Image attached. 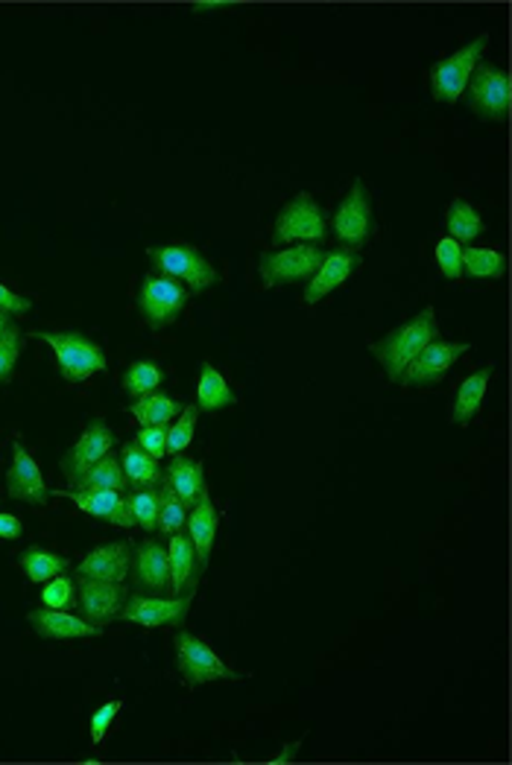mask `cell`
<instances>
[{"instance_id": "obj_25", "label": "cell", "mask_w": 512, "mask_h": 765, "mask_svg": "<svg viewBox=\"0 0 512 765\" xmlns=\"http://www.w3.org/2000/svg\"><path fill=\"white\" fill-rule=\"evenodd\" d=\"M232 386L225 382V377L217 372L211 363L199 365V386H197V410L202 412H220L225 407H234Z\"/></svg>"}, {"instance_id": "obj_14", "label": "cell", "mask_w": 512, "mask_h": 765, "mask_svg": "<svg viewBox=\"0 0 512 765\" xmlns=\"http://www.w3.org/2000/svg\"><path fill=\"white\" fill-rule=\"evenodd\" d=\"M112 447H115V436H112V429L106 427V421L103 419L91 421L89 427H85V433L80 436V442L65 454L62 459L65 476L77 485V480H80L82 473L89 471L91 464H97L103 456L112 454Z\"/></svg>"}, {"instance_id": "obj_9", "label": "cell", "mask_w": 512, "mask_h": 765, "mask_svg": "<svg viewBox=\"0 0 512 765\" xmlns=\"http://www.w3.org/2000/svg\"><path fill=\"white\" fill-rule=\"evenodd\" d=\"M468 106L484 120H507L510 115V76L494 64L480 62L468 76Z\"/></svg>"}, {"instance_id": "obj_6", "label": "cell", "mask_w": 512, "mask_h": 765, "mask_svg": "<svg viewBox=\"0 0 512 765\" xmlns=\"http://www.w3.org/2000/svg\"><path fill=\"white\" fill-rule=\"evenodd\" d=\"M325 258L323 246L314 243H296L290 249H279L264 255L261 258V281L264 286H281V284H302L311 281L314 272L319 269Z\"/></svg>"}, {"instance_id": "obj_40", "label": "cell", "mask_w": 512, "mask_h": 765, "mask_svg": "<svg viewBox=\"0 0 512 765\" xmlns=\"http://www.w3.org/2000/svg\"><path fill=\"white\" fill-rule=\"evenodd\" d=\"M136 445L150 454L153 459H164L167 456V427H144L138 429Z\"/></svg>"}, {"instance_id": "obj_39", "label": "cell", "mask_w": 512, "mask_h": 765, "mask_svg": "<svg viewBox=\"0 0 512 765\" xmlns=\"http://www.w3.org/2000/svg\"><path fill=\"white\" fill-rule=\"evenodd\" d=\"M77 599V588L68 576H56V579L45 581V590H42V602L45 608H56V611H65L68 605H73Z\"/></svg>"}, {"instance_id": "obj_38", "label": "cell", "mask_w": 512, "mask_h": 765, "mask_svg": "<svg viewBox=\"0 0 512 765\" xmlns=\"http://www.w3.org/2000/svg\"><path fill=\"white\" fill-rule=\"evenodd\" d=\"M120 710H124V702H120V698H112V702L103 704L100 710L91 713L89 733H91V742H94V745H100V742L108 737V730H112V725L117 721Z\"/></svg>"}, {"instance_id": "obj_5", "label": "cell", "mask_w": 512, "mask_h": 765, "mask_svg": "<svg viewBox=\"0 0 512 765\" xmlns=\"http://www.w3.org/2000/svg\"><path fill=\"white\" fill-rule=\"evenodd\" d=\"M486 47H489V36H477L472 38L466 47H459L457 54L449 56V59H442V62H437L431 68V89H433V97L440 99V103H457L463 94H466V85H468V76H472V71H475L477 64H480V56L486 54Z\"/></svg>"}, {"instance_id": "obj_41", "label": "cell", "mask_w": 512, "mask_h": 765, "mask_svg": "<svg viewBox=\"0 0 512 765\" xmlns=\"http://www.w3.org/2000/svg\"><path fill=\"white\" fill-rule=\"evenodd\" d=\"M30 307H33V302L30 298H24V295H15L10 290V286L0 284V310L7 313H27Z\"/></svg>"}, {"instance_id": "obj_12", "label": "cell", "mask_w": 512, "mask_h": 765, "mask_svg": "<svg viewBox=\"0 0 512 765\" xmlns=\"http://www.w3.org/2000/svg\"><path fill=\"white\" fill-rule=\"evenodd\" d=\"M463 354H468L466 342H440V339H433V342H428L416 354L414 363L407 365V372L402 374V382L405 386H431V382H440Z\"/></svg>"}, {"instance_id": "obj_18", "label": "cell", "mask_w": 512, "mask_h": 765, "mask_svg": "<svg viewBox=\"0 0 512 765\" xmlns=\"http://www.w3.org/2000/svg\"><path fill=\"white\" fill-rule=\"evenodd\" d=\"M30 625L45 640H94L103 634V625H94L82 616H71L56 608H38L27 614Z\"/></svg>"}, {"instance_id": "obj_7", "label": "cell", "mask_w": 512, "mask_h": 765, "mask_svg": "<svg viewBox=\"0 0 512 765\" xmlns=\"http://www.w3.org/2000/svg\"><path fill=\"white\" fill-rule=\"evenodd\" d=\"M372 228H375V220H372V202H369L366 187H363V181H354L349 193L342 197L340 208L334 211L331 232L342 249L358 251L369 243Z\"/></svg>"}, {"instance_id": "obj_45", "label": "cell", "mask_w": 512, "mask_h": 765, "mask_svg": "<svg viewBox=\"0 0 512 765\" xmlns=\"http://www.w3.org/2000/svg\"><path fill=\"white\" fill-rule=\"evenodd\" d=\"M10 328H12V313L0 310V337H3Z\"/></svg>"}, {"instance_id": "obj_3", "label": "cell", "mask_w": 512, "mask_h": 765, "mask_svg": "<svg viewBox=\"0 0 512 765\" xmlns=\"http://www.w3.org/2000/svg\"><path fill=\"white\" fill-rule=\"evenodd\" d=\"M150 260L159 275L173 278L188 286V293H206L217 284V269L202 258V251L188 243H173V246H159L150 249Z\"/></svg>"}, {"instance_id": "obj_44", "label": "cell", "mask_w": 512, "mask_h": 765, "mask_svg": "<svg viewBox=\"0 0 512 765\" xmlns=\"http://www.w3.org/2000/svg\"><path fill=\"white\" fill-rule=\"evenodd\" d=\"M232 3H190V12H214V10H229Z\"/></svg>"}, {"instance_id": "obj_17", "label": "cell", "mask_w": 512, "mask_h": 765, "mask_svg": "<svg viewBox=\"0 0 512 765\" xmlns=\"http://www.w3.org/2000/svg\"><path fill=\"white\" fill-rule=\"evenodd\" d=\"M358 267H360L358 251L342 249V246L340 249L325 251L323 263H319V269H316L314 278H311L305 286V304L323 302L325 295L331 293V290L346 284V281L358 272Z\"/></svg>"}, {"instance_id": "obj_37", "label": "cell", "mask_w": 512, "mask_h": 765, "mask_svg": "<svg viewBox=\"0 0 512 765\" xmlns=\"http://www.w3.org/2000/svg\"><path fill=\"white\" fill-rule=\"evenodd\" d=\"M21 342H24V337H21V330L15 325L0 337V386L10 382L12 372H15V363H19L21 356Z\"/></svg>"}, {"instance_id": "obj_28", "label": "cell", "mask_w": 512, "mask_h": 765, "mask_svg": "<svg viewBox=\"0 0 512 765\" xmlns=\"http://www.w3.org/2000/svg\"><path fill=\"white\" fill-rule=\"evenodd\" d=\"M19 564H21V569H24V576H27L30 581H36V585H45V581L56 579V576H62L65 569L71 567L65 555H59V552H50V550H42V546H30V550L21 552Z\"/></svg>"}, {"instance_id": "obj_26", "label": "cell", "mask_w": 512, "mask_h": 765, "mask_svg": "<svg viewBox=\"0 0 512 765\" xmlns=\"http://www.w3.org/2000/svg\"><path fill=\"white\" fill-rule=\"evenodd\" d=\"M120 464H124L126 480L132 482L136 489H159V485L164 482L159 459L144 454L136 442H132V445H124V450H120Z\"/></svg>"}, {"instance_id": "obj_30", "label": "cell", "mask_w": 512, "mask_h": 765, "mask_svg": "<svg viewBox=\"0 0 512 765\" xmlns=\"http://www.w3.org/2000/svg\"><path fill=\"white\" fill-rule=\"evenodd\" d=\"M445 228H449L451 240L457 243H472L477 240L480 234H484V220H480V214H477L475 208L468 205V202H463V199H454L449 208V214H445Z\"/></svg>"}, {"instance_id": "obj_2", "label": "cell", "mask_w": 512, "mask_h": 765, "mask_svg": "<svg viewBox=\"0 0 512 765\" xmlns=\"http://www.w3.org/2000/svg\"><path fill=\"white\" fill-rule=\"evenodd\" d=\"M33 339H42L56 351V363L59 372L68 382H85L94 374L106 372V354L103 348L94 345L91 339L82 333H56V330H38L30 333Z\"/></svg>"}, {"instance_id": "obj_15", "label": "cell", "mask_w": 512, "mask_h": 765, "mask_svg": "<svg viewBox=\"0 0 512 765\" xmlns=\"http://www.w3.org/2000/svg\"><path fill=\"white\" fill-rule=\"evenodd\" d=\"M129 576L136 588L147 593H167L171 590V564H167V546L159 541L138 543L129 564Z\"/></svg>"}, {"instance_id": "obj_29", "label": "cell", "mask_w": 512, "mask_h": 765, "mask_svg": "<svg viewBox=\"0 0 512 765\" xmlns=\"http://www.w3.org/2000/svg\"><path fill=\"white\" fill-rule=\"evenodd\" d=\"M126 485H129V480H126L124 464L117 456H103L77 480V491H124Z\"/></svg>"}, {"instance_id": "obj_1", "label": "cell", "mask_w": 512, "mask_h": 765, "mask_svg": "<svg viewBox=\"0 0 512 765\" xmlns=\"http://www.w3.org/2000/svg\"><path fill=\"white\" fill-rule=\"evenodd\" d=\"M433 337H437V313H433V307H424L407 325L389 330L387 337L377 339V342H369V354L381 363V368L387 372L389 380L402 382V374L407 372V365L414 363L416 354L428 342H433Z\"/></svg>"}, {"instance_id": "obj_20", "label": "cell", "mask_w": 512, "mask_h": 765, "mask_svg": "<svg viewBox=\"0 0 512 765\" xmlns=\"http://www.w3.org/2000/svg\"><path fill=\"white\" fill-rule=\"evenodd\" d=\"M129 564H132V550L126 541H115L100 546V550L89 552L77 567L80 579H97V581H124L129 576Z\"/></svg>"}, {"instance_id": "obj_36", "label": "cell", "mask_w": 512, "mask_h": 765, "mask_svg": "<svg viewBox=\"0 0 512 765\" xmlns=\"http://www.w3.org/2000/svg\"><path fill=\"white\" fill-rule=\"evenodd\" d=\"M437 267L449 281H459L463 278V246L451 237H442L437 243Z\"/></svg>"}, {"instance_id": "obj_33", "label": "cell", "mask_w": 512, "mask_h": 765, "mask_svg": "<svg viewBox=\"0 0 512 765\" xmlns=\"http://www.w3.org/2000/svg\"><path fill=\"white\" fill-rule=\"evenodd\" d=\"M185 523H188V506L167 485H159V523H155V529L162 534H176Z\"/></svg>"}, {"instance_id": "obj_13", "label": "cell", "mask_w": 512, "mask_h": 765, "mask_svg": "<svg viewBox=\"0 0 512 765\" xmlns=\"http://www.w3.org/2000/svg\"><path fill=\"white\" fill-rule=\"evenodd\" d=\"M124 581H97L82 579L80 590H77V602H80V616L94 625H108L112 620H120V611L126 605Z\"/></svg>"}, {"instance_id": "obj_4", "label": "cell", "mask_w": 512, "mask_h": 765, "mask_svg": "<svg viewBox=\"0 0 512 765\" xmlns=\"http://www.w3.org/2000/svg\"><path fill=\"white\" fill-rule=\"evenodd\" d=\"M328 237V220L311 193H299L281 208L272 228V243H325Z\"/></svg>"}, {"instance_id": "obj_8", "label": "cell", "mask_w": 512, "mask_h": 765, "mask_svg": "<svg viewBox=\"0 0 512 765\" xmlns=\"http://www.w3.org/2000/svg\"><path fill=\"white\" fill-rule=\"evenodd\" d=\"M176 663L188 686L214 684V681H237V672L223 663V658L211 651V646L199 640L197 634H176Z\"/></svg>"}, {"instance_id": "obj_23", "label": "cell", "mask_w": 512, "mask_h": 765, "mask_svg": "<svg viewBox=\"0 0 512 765\" xmlns=\"http://www.w3.org/2000/svg\"><path fill=\"white\" fill-rule=\"evenodd\" d=\"M167 564H171V590L173 593H182L188 585H197L199 573V558L194 543H190L188 534H171V546H167Z\"/></svg>"}, {"instance_id": "obj_11", "label": "cell", "mask_w": 512, "mask_h": 765, "mask_svg": "<svg viewBox=\"0 0 512 765\" xmlns=\"http://www.w3.org/2000/svg\"><path fill=\"white\" fill-rule=\"evenodd\" d=\"M194 593H179V597H132L126 599L120 620L124 623L144 625V628H162V625H182L190 611Z\"/></svg>"}, {"instance_id": "obj_32", "label": "cell", "mask_w": 512, "mask_h": 765, "mask_svg": "<svg viewBox=\"0 0 512 765\" xmlns=\"http://www.w3.org/2000/svg\"><path fill=\"white\" fill-rule=\"evenodd\" d=\"M162 382H164V372L155 363H147V360L132 363L124 374L126 395H129V398H136V401L138 398H144V395L159 392V386H162Z\"/></svg>"}, {"instance_id": "obj_21", "label": "cell", "mask_w": 512, "mask_h": 765, "mask_svg": "<svg viewBox=\"0 0 512 765\" xmlns=\"http://www.w3.org/2000/svg\"><path fill=\"white\" fill-rule=\"evenodd\" d=\"M164 485L176 494L188 508L208 497V482L202 462L197 459H185V456H173L167 471H164Z\"/></svg>"}, {"instance_id": "obj_10", "label": "cell", "mask_w": 512, "mask_h": 765, "mask_svg": "<svg viewBox=\"0 0 512 765\" xmlns=\"http://www.w3.org/2000/svg\"><path fill=\"white\" fill-rule=\"evenodd\" d=\"M188 304V286L164 275H147L138 290V307L150 328H167Z\"/></svg>"}, {"instance_id": "obj_16", "label": "cell", "mask_w": 512, "mask_h": 765, "mask_svg": "<svg viewBox=\"0 0 512 765\" xmlns=\"http://www.w3.org/2000/svg\"><path fill=\"white\" fill-rule=\"evenodd\" d=\"M7 491H10L12 499L30 503V506L47 503L45 476H42L36 459L27 454V447L21 442H12V468L7 473Z\"/></svg>"}, {"instance_id": "obj_42", "label": "cell", "mask_w": 512, "mask_h": 765, "mask_svg": "<svg viewBox=\"0 0 512 765\" xmlns=\"http://www.w3.org/2000/svg\"><path fill=\"white\" fill-rule=\"evenodd\" d=\"M21 538V520L15 515L0 511V541H19Z\"/></svg>"}, {"instance_id": "obj_19", "label": "cell", "mask_w": 512, "mask_h": 765, "mask_svg": "<svg viewBox=\"0 0 512 765\" xmlns=\"http://www.w3.org/2000/svg\"><path fill=\"white\" fill-rule=\"evenodd\" d=\"M59 497H68L71 503H77V506L85 511V515L91 517H100V520H106V523L112 526H124V529H129V526H138L136 517H132V511H129V499L120 494V491H56Z\"/></svg>"}, {"instance_id": "obj_35", "label": "cell", "mask_w": 512, "mask_h": 765, "mask_svg": "<svg viewBox=\"0 0 512 765\" xmlns=\"http://www.w3.org/2000/svg\"><path fill=\"white\" fill-rule=\"evenodd\" d=\"M199 410L197 407H188V410L179 412V421L167 429V456H179L185 447H190L194 442V429H197Z\"/></svg>"}, {"instance_id": "obj_31", "label": "cell", "mask_w": 512, "mask_h": 765, "mask_svg": "<svg viewBox=\"0 0 512 765\" xmlns=\"http://www.w3.org/2000/svg\"><path fill=\"white\" fill-rule=\"evenodd\" d=\"M503 272H507V258L501 251L477 249V246L463 249V275L489 281V278H501Z\"/></svg>"}, {"instance_id": "obj_27", "label": "cell", "mask_w": 512, "mask_h": 765, "mask_svg": "<svg viewBox=\"0 0 512 765\" xmlns=\"http://www.w3.org/2000/svg\"><path fill=\"white\" fill-rule=\"evenodd\" d=\"M182 410H185V407H182L176 398L162 392L144 395V398H138V401L129 407V412L136 415V421L141 427H167Z\"/></svg>"}, {"instance_id": "obj_34", "label": "cell", "mask_w": 512, "mask_h": 765, "mask_svg": "<svg viewBox=\"0 0 512 765\" xmlns=\"http://www.w3.org/2000/svg\"><path fill=\"white\" fill-rule=\"evenodd\" d=\"M129 499V511L136 517V523H141V529L153 532L155 523H159V489H136V494Z\"/></svg>"}, {"instance_id": "obj_43", "label": "cell", "mask_w": 512, "mask_h": 765, "mask_svg": "<svg viewBox=\"0 0 512 765\" xmlns=\"http://www.w3.org/2000/svg\"><path fill=\"white\" fill-rule=\"evenodd\" d=\"M299 748H302V742H290V745H284L279 751L276 756H270V763L272 765H279V763H293L296 760V754H299Z\"/></svg>"}, {"instance_id": "obj_24", "label": "cell", "mask_w": 512, "mask_h": 765, "mask_svg": "<svg viewBox=\"0 0 512 765\" xmlns=\"http://www.w3.org/2000/svg\"><path fill=\"white\" fill-rule=\"evenodd\" d=\"M489 382H492V368H489V365L480 368V372L468 374L466 380L459 382L457 401H454V410H451V421H454V424L466 427L468 421L475 419L477 412H480V403H484Z\"/></svg>"}, {"instance_id": "obj_22", "label": "cell", "mask_w": 512, "mask_h": 765, "mask_svg": "<svg viewBox=\"0 0 512 765\" xmlns=\"http://www.w3.org/2000/svg\"><path fill=\"white\" fill-rule=\"evenodd\" d=\"M185 526H188V538L190 543H194V550H197L199 567L206 569L208 561H211V550H214L217 526H220V515H217L211 497H206L202 503H197V506L190 508L188 523Z\"/></svg>"}]
</instances>
